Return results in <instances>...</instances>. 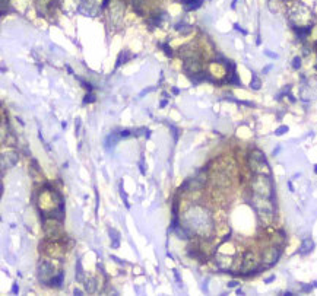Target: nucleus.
I'll list each match as a JSON object with an SVG mask.
<instances>
[{
	"label": "nucleus",
	"instance_id": "nucleus-9",
	"mask_svg": "<svg viewBox=\"0 0 317 296\" xmlns=\"http://www.w3.org/2000/svg\"><path fill=\"white\" fill-rule=\"evenodd\" d=\"M110 235H111V239H113V247H114V248H119V245H120L119 234H117L115 230H110Z\"/></svg>",
	"mask_w": 317,
	"mask_h": 296
},
{
	"label": "nucleus",
	"instance_id": "nucleus-8",
	"mask_svg": "<svg viewBox=\"0 0 317 296\" xmlns=\"http://www.w3.org/2000/svg\"><path fill=\"white\" fill-rule=\"evenodd\" d=\"M62 282H63V273L60 271L57 274V276H54L51 280H50V283H51V286H62Z\"/></svg>",
	"mask_w": 317,
	"mask_h": 296
},
{
	"label": "nucleus",
	"instance_id": "nucleus-14",
	"mask_svg": "<svg viewBox=\"0 0 317 296\" xmlns=\"http://www.w3.org/2000/svg\"><path fill=\"white\" fill-rule=\"evenodd\" d=\"M95 101V96H94V93H88L86 96H85V99H83V104H88V102H94Z\"/></svg>",
	"mask_w": 317,
	"mask_h": 296
},
{
	"label": "nucleus",
	"instance_id": "nucleus-17",
	"mask_svg": "<svg viewBox=\"0 0 317 296\" xmlns=\"http://www.w3.org/2000/svg\"><path fill=\"white\" fill-rule=\"evenodd\" d=\"M264 54H266V56H269V57H272V58H276V57H278V56H276L275 53H270V51H264Z\"/></svg>",
	"mask_w": 317,
	"mask_h": 296
},
{
	"label": "nucleus",
	"instance_id": "nucleus-11",
	"mask_svg": "<svg viewBox=\"0 0 317 296\" xmlns=\"http://www.w3.org/2000/svg\"><path fill=\"white\" fill-rule=\"evenodd\" d=\"M76 279L79 282L83 280V271H82V267H81V261H77L76 264Z\"/></svg>",
	"mask_w": 317,
	"mask_h": 296
},
{
	"label": "nucleus",
	"instance_id": "nucleus-20",
	"mask_svg": "<svg viewBox=\"0 0 317 296\" xmlns=\"http://www.w3.org/2000/svg\"><path fill=\"white\" fill-rule=\"evenodd\" d=\"M18 290H19V289H18V285H13V287H12V292H13V293H18Z\"/></svg>",
	"mask_w": 317,
	"mask_h": 296
},
{
	"label": "nucleus",
	"instance_id": "nucleus-21",
	"mask_svg": "<svg viewBox=\"0 0 317 296\" xmlns=\"http://www.w3.org/2000/svg\"><path fill=\"white\" fill-rule=\"evenodd\" d=\"M73 293H75V295H77V296H81V295H82V290H79V289H75V290H73Z\"/></svg>",
	"mask_w": 317,
	"mask_h": 296
},
{
	"label": "nucleus",
	"instance_id": "nucleus-3",
	"mask_svg": "<svg viewBox=\"0 0 317 296\" xmlns=\"http://www.w3.org/2000/svg\"><path fill=\"white\" fill-rule=\"evenodd\" d=\"M279 255H281V249L276 248V247H272V248L268 249V251L263 254V264H264V267H270V266H273V264L278 261Z\"/></svg>",
	"mask_w": 317,
	"mask_h": 296
},
{
	"label": "nucleus",
	"instance_id": "nucleus-4",
	"mask_svg": "<svg viewBox=\"0 0 317 296\" xmlns=\"http://www.w3.org/2000/svg\"><path fill=\"white\" fill-rule=\"evenodd\" d=\"M313 248H314V242H313L311 238H305L303 241V244H301V248H300V254H303V255H305V254L311 253Z\"/></svg>",
	"mask_w": 317,
	"mask_h": 296
},
{
	"label": "nucleus",
	"instance_id": "nucleus-19",
	"mask_svg": "<svg viewBox=\"0 0 317 296\" xmlns=\"http://www.w3.org/2000/svg\"><path fill=\"white\" fill-rule=\"evenodd\" d=\"M237 285H238L237 282H230V283H228V287H235Z\"/></svg>",
	"mask_w": 317,
	"mask_h": 296
},
{
	"label": "nucleus",
	"instance_id": "nucleus-12",
	"mask_svg": "<svg viewBox=\"0 0 317 296\" xmlns=\"http://www.w3.org/2000/svg\"><path fill=\"white\" fill-rule=\"evenodd\" d=\"M292 67L295 69V70H298V69L301 67V58H300V57L294 58V60H292Z\"/></svg>",
	"mask_w": 317,
	"mask_h": 296
},
{
	"label": "nucleus",
	"instance_id": "nucleus-24",
	"mask_svg": "<svg viewBox=\"0 0 317 296\" xmlns=\"http://www.w3.org/2000/svg\"><path fill=\"white\" fill-rule=\"evenodd\" d=\"M273 279H275V277H273V276H272V277H269V279H266V283H269V282H272V280H273Z\"/></svg>",
	"mask_w": 317,
	"mask_h": 296
},
{
	"label": "nucleus",
	"instance_id": "nucleus-10",
	"mask_svg": "<svg viewBox=\"0 0 317 296\" xmlns=\"http://www.w3.org/2000/svg\"><path fill=\"white\" fill-rule=\"evenodd\" d=\"M250 88L251 89H260V79L256 75H253V77H251V82H250Z\"/></svg>",
	"mask_w": 317,
	"mask_h": 296
},
{
	"label": "nucleus",
	"instance_id": "nucleus-18",
	"mask_svg": "<svg viewBox=\"0 0 317 296\" xmlns=\"http://www.w3.org/2000/svg\"><path fill=\"white\" fill-rule=\"evenodd\" d=\"M151 91H154V88H148V89H145V91H142V92H140V96H143L145 93H148V92H151Z\"/></svg>",
	"mask_w": 317,
	"mask_h": 296
},
{
	"label": "nucleus",
	"instance_id": "nucleus-25",
	"mask_svg": "<svg viewBox=\"0 0 317 296\" xmlns=\"http://www.w3.org/2000/svg\"><path fill=\"white\" fill-rule=\"evenodd\" d=\"M314 171H316V172H317V166H316V168H314Z\"/></svg>",
	"mask_w": 317,
	"mask_h": 296
},
{
	"label": "nucleus",
	"instance_id": "nucleus-16",
	"mask_svg": "<svg viewBox=\"0 0 317 296\" xmlns=\"http://www.w3.org/2000/svg\"><path fill=\"white\" fill-rule=\"evenodd\" d=\"M120 136H121V137H129V136H130V130H123V131L120 133Z\"/></svg>",
	"mask_w": 317,
	"mask_h": 296
},
{
	"label": "nucleus",
	"instance_id": "nucleus-15",
	"mask_svg": "<svg viewBox=\"0 0 317 296\" xmlns=\"http://www.w3.org/2000/svg\"><path fill=\"white\" fill-rule=\"evenodd\" d=\"M159 45L164 48V51H165V54H167V56H173V51H170V47L167 45V44H159Z\"/></svg>",
	"mask_w": 317,
	"mask_h": 296
},
{
	"label": "nucleus",
	"instance_id": "nucleus-5",
	"mask_svg": "<svg viewBox=\"0 0 317 296\" xmlns=\"http://www.w3.org/2000/svg\"><path fill=\"white\" fill-rule=\"evenodd\" d=\"M254 264H256V261H254V257H253V253H245V255H244V263H243V268L244 270H253V267H254Z\"/></svg>",
	"mask_w": 317,
	"mask_h": 296
},
{
	"label": "nucleus",
	"instance_id": "nucleus-22",
	"mask_svg": "<svg viewBox=\"0 0 317 296\" xmlns=\"http://www.w3.org/2000/svg\"><path fill=\"white\" fill-rule=\"evenodd\" d=\"M79 125H81V121H79V120H76V134L79 133Z\"/></svg>",
	"mask_w": 317,
	"mask_h": 296
},
{
	"label": "nucleus",
	"instance_id": "nucleus-23",
	"mask_svg": "<svg viewBox=\"0 0 317 296\" xmlns=\"http://www.w3.org/2000/svg\"><path fill=\"white\" fill-rule=\"evenodd\" d=\"M167 104H168V102H167V101L164 99V101H161V107H165L167 105Z\"/></svg>",
	"mask_w": 317,
	"mask_h": 296
},
{
	"label": "nucleus",
	"instance_id": "nucleus-7",
	"mask_svg": "<svg viewBox=\"0 0 317 296\" xmlns=\"http://www.w3.org/2000/svg\"><path fill=\"white\" fill-rule=\"evenodd\" d=\"M294 31L298 34V37H300V38H305L308 34H310V31H311V26H305V28H298V26H294Z\"/></svg>",
	"mask_w": 317,
	"mask_h": 296
},
{
	"label": "nucleus",
	"instance_id": "nucleus-26",
	"mask_svg": "<svg viewBox=\"0 0 317 296\" xmlns=\"http://www.w3.org/2000/svg\"><path fill=\"white\" fill-rule=\"evenodd\" d=\"M283 2H289V0H283Z\"/></svg>",
	"mask_w": 317,
	"mask_h": 296
},
{
	"label": "nucleus",
	"instance_id": "nucleus-1",
	"mask_svg": "<svg viewBox=\"0 0 317 296\" xmlns=\"http://www.w3.org/2000/svg\"><path fill=\"white\" fill-rule=\"evenodd\" d=\"M253 191H254V196L259 197H264V198H270L275 200V194H273V185H272V180L264 174H257L251 182Z\"/></svg>",
	"mask_w": 317,
	"mask_h": 296
},
{
	"label": "nucleus",
	"instance_id": "nucleus-13",
	"mask_svg": "<svg viewBox=\"0 0 317 296\" xmlns=\"http://www.w3.org/2000/svg\"><path fill=\"white\" fill-rule=\"evenodd\" d=\"M287 131H288V127H287V125H282V127H279V129L275 131V134H276V136H282V134H285Z\"/></svg>",
	"mask_w": 317,
	"mask_h": 296
},
{
	"label": "nucleus",
	"instance_id": "nucleus-2",
	"mask_svg": "<svg viewBox=\"0 0 317 296\" xmlns=\"http://www.w3.org/2000/svg\"><path fill=\"white\" fill-rule=\"evenodd\" d=\"M249 163L251 171L256 174H264V175H269L270 174V168L269 163L264 158V155L260 150H253L249 155Z\"/></svg>",
	"mask_w": 317,
	"mask_h": 296
},
{
	"label": "nucleus",
	"instance_id": "nucleus-6",
	"mask_svg": "<svg viewBox=\"0 0 317 296\" xmlns=\"http://www.w3.org/2000/svg\"><path fill=\"white\" fill-rule=\"evenodd\" d=\"M202 2L203 0H183V5H184V9L189 12V10H194L197 7H200Z\"/></svg>",
	"mask_w": 317,
	"mask_h": 296
}]
</instances>
